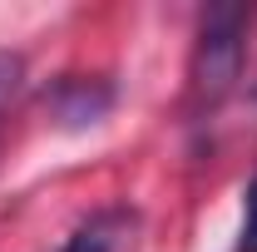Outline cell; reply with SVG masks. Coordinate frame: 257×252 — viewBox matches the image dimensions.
I'll use <instances>...</instances> for the list:
<instances>
[{
  "label": "cell",
  "mask_w": 257,
  "mask_h": 252,
  "mask_svg": "<svg viewBox=\"0 0 257 252\" xmlns=\"http://www.w3.org/2000/svg\"><path fill=\"white\" fill-rule=\"evenodd\" d=\"M237 252H257V178L247 183V203H242V237Z\"/></svg>",
  "instance_id": "3957f363"
},
{
  "label": "cell",
  "mask_w": 257,
  "mask_h": 252,
  "mask_svg": "<svg viewBox=\"0 0 257 252\" xmlns=\"http://www.w3.org/2000/svg\"><path fill=\"white\" fill-rule=\"evenodd\" d=\"M15 89H20V60H15V55H0V119H5Z\"/></svg>",
  "instance_id": "277c9868"
},
{
  "label": "cell",
  "mask_w": 257,
  "mask_h": 252,
  "mask_svg": "<svg viewBox=\"0 0 257 252\" xmlns=\"http://www.w3.org/2000/svg\"><path fill=\"white\" fill-rule=\"evenodd\" d=\"M247 25H252V10H242V5H213L203 15L198 45H193V64H188V94L198 109H218L232 94V84L242 79Z\"/></svg>",
  "instance_id": "6da1fadb"
},
{
  "label": "cell",
  "mask_w": 257,
  "mask_h": 252,
  "mask_svg": "<svg viewBox=\"0 0 257 252\" xmlns=\"http://www.w3.org/2000/svg\"><path fill=\"white\" fill-rule=\"evenodd\" d=\"M128 237H134V213L104 208L89 222H79L60 252H128Z\"/></svg>",
  "instance_id": "7a4b0ae2"
}]
</instances>
